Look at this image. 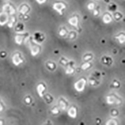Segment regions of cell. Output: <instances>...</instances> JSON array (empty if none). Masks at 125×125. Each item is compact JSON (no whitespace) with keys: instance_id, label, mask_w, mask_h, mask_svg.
Segmentation results:
<instances>
[{"instance_id":"cell-1","label":"cell","mask_w":125,"mask_h":125,"mask_svg":"<svg viewBox=\"0 0 125 125\" xmlns=\"http://www.w3.org/2000/svg\"><path fill=\"white\" fill-rule=\"evenodd\" d=\"M31 39L32 40H29L28 43L29 45L31 55L33 56H35L40 53L41 51V47L39 46V44H37L34 41L33 39Z\"/></svg>"},{"instance_id":"cell-2","label":"cell","mask_w":125,"mask_h":125,"mask_svg":"<svg viewBox=\"0 0 125 125\" xmlns=\"http://www.w3.org/2000/svg\"><path fill=\"white\" fill-rule=\"evenodd\" d=\"M86 83H87V80L85 78H81L75 83L74 88L75 90L79 92L83 91L85 88Z\"/></svg>"},{"instance_id":"cell-3","label":"cell","mask_w":125,"mask_h":125,"mask_svg":"<svg viewBox=\"0 0 125 125\" xmlns=\"http://www.w3.org/2000/svg\"><path fill=\"white\" fill-rule=\"evenodd\" d=\"M66 8V6L62 3H55L53 6V9L56 11L60 15H62V10Z\"/></svg>"},{"instance_id":"cell-4","label":"cell","mask_w":125,"mask_h":125,"mask_svg":"<svg viewBox=\"0 0 125 125\" xmlns=\"http://www.w3.org/2000/svg\"><path fill=\"white\" fill-rule=\"evenodd\" d=\"M107 103L109 104H114L115 103L120 104V99L115 95H111L107 97Z\"/></svg>"},{"instance_id":"cell-5","label":"cell","mask_w":125,"mask_h":125,"mask_svg":"<svg viewBox=\"0 0 125 125\" xmlns=\"http://www.w3.org/2000/svg\"><path fill=\"white\" fill-rule=\"evenodd\" d=\"M12 62L15 66H18L23 62L24 61L19 53H16L12 57Z\"/></svg>"},{"instance_id":"cell-6","label":"cell","mask_w":125,"mask_h":125,"mask_svg":"<svg viewBox=\"0 0 125 125\" xmlns=\"http://www.w3.org/2000/svg\"><path fill=\"white\" fill-rule=\"evenodd\" d=\"M46 89L45 85L44 83H40L37 87V91L40 97H43L44 95V92Z\"/></svg>"},{"instance_id":"cell-7","label":"cell","mask_w":125,"mask_h":125,"mask_svg":"<svg viewBox=\"0 0 125 125\" xmlns=\"http://www.w3.org/2000/svg\"><path fill=\"white\" fill-rule=\"evenodd\" d=\"M69 116L73 119H75L77 116V108L75 106L71 107L68 111Z\"/></svg>"},{"instance_id":"cell-8","label":"cell","mask_w":125,"mask_h":125,"mask_svg":"<svg viewBox=\"0 0 125 125\" xmlns=\"http://www.w3.org/2000/svg\"><path fill=\"white\" fill-rule=\"evenodd\" d=\"M34 38L33 39L34 42L37 44H39L41 43L44 40V35L41 34L40 33H37L35 34Z\"/></svg>"},{"instance_id":"cell-9","label":"cell","mask_w":125,"mask_h":125,"mask_svg":"<svg viewBox=\"0 0 125 125\" xmlns=\"http://www.w3.org/2000/svg\"><path fill=\"white\" fill-rule=\"evenodd\" d=\"M69 23L72 26H74V27L76 28L77 29H79L78 28V24H79V20L77 16H74L72 18H71L69 21Z\"/></svg>"},{"instance_id":"cell-10","label":"cell","mask_w":125,"mask_h":125,"mask_svg":"<svg viewBox=\"0 0 125 125\" xmlns=\"http://www.w3.org/2000/svg\"><path fill=\"white\" fill-rule=\"evenodd\" d=\"M27 38L25 35L21 34L16 35L15 37V41L16 44L18 45H21L23 42H25V39Z\"/></svg>"},{"instance_id":"cell-11","label":"cell","mask_w":125,"mask_h":125,"mask_svg":"<svg viewBox=\"0 0 125 125\" xmlns=\"http://www.w3.org/2000/svg\"><path fill=\"white\" fill-rule=\"evenodd\" d=\"M59 106L61 109L65 110L68 106V102L65 100V99L62 98L59 101Z\"/></svg>"},{"instance_id":"cell-12","label":"cell","mask_w":125,"mask_h":125,"mask_svg":"<svg viewBox=\"0 0 125 125\" xmlns=\"http://www.w3.org/2000/svg\"><path fill=\"white\" fill-rule=\"evenodd\" d=\"M112 18L109 15L106 14L103 16V21L105 24H109L110 22H112Z\"/></svg>"},{"instance_id":"cell-13","label":"cell","mask_w":125,"mask_h":125,"mask_svg":"<svg viewBox=\"0 0 125 125\" xmlns=\"http://www.w3.org/2000/svg\"><path fill=\"white\" fill-rule=\"evenodd\" d=\"M116 38L119 41L121 44H123L125 42V35L123 34H121L118 36H116Z\"/></svg>"},{"instance_id":"cell-14","label":"cell","mask_w":125,"mask_h":125,"mask_svg":"<svg viewBox=\"0 0 125 125\" xmlns=\"http://www.w3.org/2000/svg\"><path fill=\"white\" fill-rule=\"evenodd\" d=\"M74 72V68L72 66H70L67 68V69L66 70V73L67 74H72Z\"/></svg>"},{"instance_id":"cell-15","label":"cell","mask_w":125,"mask_h":125,"mask_svg":"<svg viewBox=\"0 0 125 125\" xmlns=\"http://www.w3.org/2000/svg\"><path fill=\"white\" fill-rule=\"evenodd\" d=\"M91 66L90 62H86V63L83 64L82 66V69L84 70H86L87 69H89Z\"/></svg>"},{"instance_id":"cell-16","label":"cell","mask_w":125,"mask_h":125,"mask_svg":"<svg viewBox=\"0 0 125 125\" xmlns=\"http://www.w3.org/2000/svg\"><path fill=\"white\" fill-rule=\"evenodd\" d=\"M59 112H60L59 108L57 107H54V108H53L51 110V112L54 115H57L59 113Z\"/></svg>"},{"instance_id":"cell-17","label":"cell","mask_w":125,"mask_h":125,"mask_svg":"<svg viewBox=\"0 0 125 125\" xmlns=\"http://www.w3.org/2000/svg\"><path fill=\"white\" fill-rule=\"evenodd\" d=\"M66 34H67V31L64 29H62V30H61L59 32V35L61 36H64Z\"/></svg>"},{"instance_id":"cell-18","label":"cell","mask_w":125,"mask_h":125,"mask_svg":"<svg viewBox=\"0 0 125 125\" xmlns=\"http://www.w3.org/2000/svg\"><path fill=\"white\" fill-rule=\"evenodd\" d=\"M47 66L48 68L51 70L54 69L55 68V64L54 62H48Z\"/></svg>"},{"instance_id":"cell-19","label":"cell","mask_w":125,"mask_h":125,"mask_svg":"<svg viewBox=\"0 0 125 125\" xmlns=\"http://www.w3.org/2000/svg\"><path fill=\"white\" fill-rule=\"evenodd\" d=\"M94 6H95V5L94 3H90L88 5V9L89 10H93L94 9Z\"/></svg>"},{"instance_id":"cell-20","label":"cell","mask_w":125,"mask_h":125,"mask_svg":"<svg viewBox=\"0 0 125 125\" xmlns=\"http://www.w3.org/2000/svg\"><path fill=\"white\" fill-rule=\"evenodd\" d=\"M45 99L47 100V102H52V100H53L52 98V96H50V95H47L46 96H45Z\"/></svg>"},{"instance_id":"cell-21","label":"cell","mask_w":125,"mask_h":125,"mask_svg":"<svg viewBox=\"0 0 125 125\" xmlns=\"http://www.w3.org/2000/svg\"><path fill=\"white\" fill-rule=\"evenodd\" d=\"M39 4H43L46 2V0H36Z\"/></svg>"},{"instance_id":"cell-22","label":"cell","mask_w":125,"mask_h":125,"mask_svg":"<svg viewBox=\"0 0 125 125\" xmlns=\"http://www.w3.org/2000/svg\"><path fill=\"white\" fill-rule=\"evenodd\" d=\"M27 10H28L27 8L26 7H24L23 8V9L21 10V12H22V14H25L27 12Z\"/></svg>"},{"instance_id":"cell-23","label":"cell","mask_w":125,"mask_h":125,"mask_svg":"<svg viewBox=\"0 0 125 125\" xmlns=\"http://www.w3.org/2000/svg\"><path fill=\"white\" fill-rule=\"evenodd\" d=\"M84 60L86 61H89L91 59H92V55H87V56H86L84 58Z\"/></svg>"},{"instance_id":"cell-24","label":"cell","mask_w":125,"mask_h":125,"mask_svg":"<svg viewBox=\"0 0 125 125\" xmlns=\"http://www.w3.org/2000/svg\"><path fill=\"white\" fill-rule=\"evenodd\" d=\"M25 101L27 104H30L31 101V99L30 97H27L25 99Z\"/></svg>"},{"instance_id":"cell-25","label":"cell","mask_w":125,"mask_h":125,"mask_svg":"<svg viewBox=\"0 0 125 125\" xmlns=\"http://www.w3.org/2000/svg\"><path fill=\"white\" fill-rule=\"evenodd\" d=\"M119 84H120L119 83L117 82V81H115L114 82V85L115 87H118L119 86Z\"/></svg>"},{"instance_id":"cell-26","label":"cell","mask_w":125,"mask_h":125,"mask_svg":"<svg viewBox=\"0 0 125 125\" xmlns=\"http://www.w3.org/2000/svg\"><path fill=\"white\" fill-rule=\"evenodd\" d=\"M98 14V12L97 10H94V16H97Z\"/></svg>"},{"instance_id":"cell-27","label":"cell","mask_w":125,"mask_h":125,"mask_svg":"<svg viewBox=\"0 0 125 125\" xmlns=\"http://www.w3.org/2000/svg\"><path fill=\"white\" fill-rule=\"evenodd\" d=\"M3 110V107L2 106V105L1 104V103H0V112L2 111Z\"/></svg>"}]
</instances>
